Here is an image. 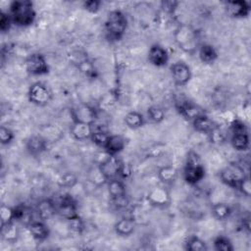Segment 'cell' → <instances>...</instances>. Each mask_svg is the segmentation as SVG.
I'll use <instances>...</instances> for the list:
<instances>
[{"label":"cell","mask_w":251,"mask_h":251,"mask_svg":"<svg viewBox=\"0 0 251 251\" xmlns=\"http://www.w3.org/2000/svg\"><path fill=\"white\" fill-rule=\"evenodd\" d=\"M35 210L38 218L44 222H46L47 220H50L51 218H53L55 214H57L56 203L49 198L40 200L37 203Z\"/></svg>","instance_id":"obj_19"},{"label":"cell","mask_w":251,"mask_h":251,"mask_svg":"<svg viewBox=\"0 0 251 251\" xmlns=\"http://www.w3.org/2000/svg\"><path fill=\"white\" fill-rule=\"evenodd\" d=\"M136 227V224L131 218H122L114 226V230L119 236H129L131 235Z\"/></svg>","instance_id":"obj_23"},{"label":"cell","mask_w":251,"mask_h":251,"mask_svg":"<svg viewBox=\"0 0 251 251\" xmlns=\"http://www.w3.org/2000/svg\"><path fill=\"white\" fill-rule=\"evenodd\" d=\"M70 132L73 138L77 141H84L86 139H90L92 133V125L73 122Z\"/></svg>","instance_id":"obj_22"},{"label":"cell","mask_w":251,"mask_h":251,"mask_svg":"<svg viewBox=\"0 0 251 251\" xmlns=\"http://www.w3.org/2000/svg\"><path fill=\"white\" fill-rule=\"evenodd\" d=\"M51 89L43 82L36 81L32 83L27 91L28 101L38 107H44L48 105L52 100Z\"/></svg>","instance_id":"obj_5"},{"label":"cell","mask_w":251,"mask_h":251,"mask_svg":"<svg viewBox=\"0 0 251 251\" xmlns=\"http://www.w3.org/2000/svg\"><path fill=\"white\" fill-rule=\"evenodd\" d=\"M248 132L247 126L241 120H233L230 124V133H242Z\"/></svg>","instance_id":"obj_40"},{"label":"cell","mask_w":251,"mask_h":251,"mask_svg":"<svg viewBox=\"0 0 251 251\" xmlns=\"http://www.w3.org/2000/svg\"><path fill=\"white\" fill-rule=\"evenodd\" d=\"M107 188L109 195L113 203L118 208H124L127 205L126 199V184L119 177L111 178L107 181Z\"/></svg>","instance_id":"obj_7"},{"label":"cell","mask_w":251,"mask_h":251,"mask_svg":"<svg viewBox=\"0 0 251 251\" xmlns=\"http://www.w3.org/2000/svg\"><path fill=\"white\" fill-rule=\"evenodd\" d=\"M124 122L128 128L137 129L145 125L146 118L138 111H130L125 116Z\"/></svg>","instance_id":"obj_25"},{"label":"cell","mask_w":251,"mask_h":251,"mask_svg":"<svg viewBox=\"0 0 251 251\" xmlns=\"http://www.w3.org/2000/svg\"><path fill=\"white\" fill-rule=\"evenodd\" d=\"M176 108L177 113L182 116L187 121H192L199 115H202L205 113V111L198 106L197 104L193 103L192 101H189L187 99H180L176 103Z\"/></svg>","instance_id":"obj_14"},{"label":"cell","mask_w":251,"mask_h":251,"mask_svg":"<svg viewBox=\"0 0 251 251\" xmlns=\"http://www.w3.org/2000/svg\"><path fill=\"white\" fill-rule=\"evenodd\" d=\"M206 171L199 154L195 151L187 153L185 165L182 171L184 181L189 185H196L205 177Z\"/></svg>","instance_id":"obj_4"},{"label":"cell","mask_w":251,"mask_h":251,"mask_svg":"<svg viewBox=\"0 0 251 251\" xmlns=\"http://www.w3.org/2000/svg\"><path fill=\"white\" fill-rule=\"evenodd\" d=\"M73 122L93 125L97 122V111L88 104H78L71 110Z\"/></svg>","instance_id":"obj_10"},{"label":"cell","mask_w":251,"mask_h":251,"mask_svg":"<svg viewBox=\"0 0 251 251\" xmlns=\"http://www.w3.org/2000/svg\"><path fill=\"white\" fill-rule=\"evenodd\" d=\"M249 134L248 132L242 133H231L230 134V144L236 151H246L249 148Z\"/></svg>","instance_id":"obj_27"},{"label":"cell","mask_w":251,"mask_h":251,"mask_svg":"<svg viewBox=\"0 0 251 251\" xmlns=\"http://www.w3.org/2000/svg\"><path fill=\"white\" fill-rule=\"evenodd\" d=\"M237 189L246 197H249L251 195V182L248 175L240 181V183L237 186Z\"/></svg>","instance_id":"obj_42"},{"label":"cell","mask_w":251,"mask_h":251,"mask_svg":"<svg viewBox=\"0 0 251 251\" xmlns=\"http://www.w3.org/2000/svg\"><path fill=\"white\" fill-rule=\"evenodd\" d=\"M213 247L217 251H233L234 246L231 240L225 235H218L213 239Z\"/></svg>","instance_id":"obj_32"},{"label":"cell","mask_w":251,"mask_h":251,"mask_svg":"<svg viewBox=\"0 0 251 251\" xmlns=\"http://www.w3.org/2000/svg\"><path fill=\"white\" fill-rule=\"evenodd\" d=\"M157 175L161 182H163L164 184H171L176 179L178 176V171L173 165H165L159 168Z\"/></svg>","instance_id":"obj_26"},{"label":"cell","mask_w":251,"mask_h":251,"mask_svg":"<svg viewBox=\"0 0 251 251\" xmlns=\"http://www.w3.org/2000/svg\"><path fill=\"white\" fill-rule=\"evenodd\" d=\"M174 38L179 49L191 55L197 53V50L201 44L199 31L187 24H181L176 28Z\"/></svg>","instance_id":"obj_2"},{"label":"cell","mask_w":251,"mask_h":251,"mask_svg":"<svg viewBox=\"0 0 251 251\" xmlns=\"http://www.w3.org/2000/svg\"><path fill=\"white\" fill-rule=\"evenodd\" d=\"M68 222H69L70 228L72 230H74L75 232L80 233L83 230V228H84V223H83L82 219L78 215H76L75 217L68 220Z\"/></svg>","instance_id":"obj_37"},{"label":"cell","mask_w":251,"mask_h":251,"mask_svg":"<svg viewBox=\"0 0 251 251\" xmlns=\"http://www.w3.org/2000/svg\"><path fill=\"white\" fill-rule=\"evenodd\" d=\"M127 28V18L121 10H113L108 13L104 23V34L106 39L113 43L120 41Z\"/></svg>","instance_id":"obj_1"},{"label":"cell","mask_w":251,"mask_h":251,"mask_svg":"<svg viewBox=\"0 0 251 251\" xmlns=\"http://www.w3.org/2000/svg\"><path fill=\"white\" fill-rule=\"evenodd\" d=\"M147 57L149 63L158 68L165 67L169 63L170 59L167 49L157 43L151 45V47L148 50Z\"/></svg>","instance_id":"obj_16"},{"label":"cell","mask_w":251,"mask_h":251,"mask_svg":"<svg viewBox=\"0 0 251 251\" xmlns=\"http://www.w3.org/2000/svg\"><path fill=\"white\" fill-rule=\"evenodd\" d=\"M125 147L126 139L122 135L110 134L103 150L110 156H117L125 149Z\"/></svg>","instance_id":"obj_21"},{"label":"cell","mask_w":251,"mask_h":251,"mask_svg":"<svg viewBox=\"0 0 251 251\" xmlns=\"http://www.w3.org/2000/svg\"><path fill=\"white\" fill-rule=\"evenodd\" d=\"M26 72L31 75H44L49 73V65L45 56L41 53H32L28 55L25 62Z\"/></svg>","instance_id":"obj_8"},{"label":"cell","mask_w":251,"mask_h":251,"mask_svg":"<svg viewBox=\"0 0 251 251\" xmlns=\"http://www.w3.org/2000/svg\"><path fill=\"white\" fill-rule=\"evenodd\" d=\"M88 176H89V180L92 181L96 185H101V184L107 183V179L104 176V175L102 174V172L100 171L98 166H96V168L89 171Z\"/></svg>","instance_id":"obj_33"},{"label":"cell","mask_w":251,"mask_h":251,"mask_svg":"<svg viewBox=\"0 0 251 251\" xmlns=\"http://www.w3.org/2000/svg\"><path fill=\"white\" fill-rule=\"evenodd\" d=\"M12 25H13V22L10 17V14L1 12V14H0V29H1V31L2 32L9 31Z\"/></svg>","instance_id":"obj_39"},{"label":"cell","mask_w":251,"mask_h":251,"mask_svg":"<svg viewBox=\"0 0 251 251\" xmlns=\"http://www.w3.org/2000/svg\"><path fill=\"white\" fill-rule=\"evenodd\" d=\"M76 183H77V177L73 173H66L59 179V184L66 188H72Z\"/></svg>","instance_id":"obj_35"},{"label":"cell","mask_w":251,"mask_h":251,"mask_svg":"<svg viewBox=\"0 0 251 251\" xmlns=\"http://www.w3.org/2000/svg\"><path fill=\"white\" fill-rule=\"evenodd\" d=\"M184 249L187 251H206L208 250L207 243L197 235H190L188 236L184 243Z\"/></svg>","instance_id":"obj_29"},{"label":"cell","mask_w":251,"mask_h":251,"mask_svg":"<svg viewBox=\"0 0 251 251\" xmlns=\"http://www.w3.org/2000/svg\"><path fill=\"white\" fill-rule=\"evenodd\" d=\"M57 214L67 221L75 217L77 214V206L75 199L69 195H63L58 203H56Z\"/></svg>","instance_id":"obj_15"},{"label":"cell","mask_w":251,"mask_h":251,"mask_svg":"<svg viewBox=\"0 0 251 251\" xmlns=\"http://www.w3.org/2000/svg\"><path fill=\"white\" fill-rule=\"evenodd\" d=\"M170 70L173 80L177 86L186 85L192 77L191 69L184 61H176L171 66Z\"/></svg>","instance_id":"obj_11"},{"label":"cell","mask_w":251,"mask_h":251,"mask_svg":"<svg viewBox=\"0 0 251 251\" xmlns=\"http://www.w3.org/2000/svg\"><path fill=\"white\" fill-rule=\"evenodd\" d=\"M1 236L4 240L10 243H14L17 241L19 236V229L15 225V222H11L9 224L1 226Z\"/></svg>","instance_id":"obj_30"},{"label":"cell","mask_w":251,"mask_h":251,"mask_svg":"<svg viewBox=\"0 0 251 251\" xmlns=\"http://www.w3.org/2000/svg\"><path fill=\"white\" fill-rule=\"evenodd\" d=\"M146 118L151 124L158 125L165 120L166 113L162 107L158 105H152L147 109Z\"/></svg>","instance_id":"obj_31"},{"label":"cell","mask_w":251,"mask_h":251,"mask_svg":"<svg viewBox=\"0 0 251 251\" xmlns=\"http://www.w3.org/2000/svg\"><path fill=\"white\" fill-rule=\"evenodd\" d=\"M246 176L244 168L236 163L227 165L220 172L221 181L226 186L234 189H237L238 184Z\"/></svg>","instance_id":"obj_6"},{"label":"cell","mask_w":251,"mask_h":251,"mask_svg":"<svg viewBox=\"0 0 251 251\" xmlns=\"http://www.w3.org/2000/svg\"><path fill=\"white\" fill-rule=\"evenodd\" d=\"M28 232L32 236V238L36 241L42 242L45 241L49 235H50V229L49 226L46 225V223L42 220L37 221H30L26 226Z\"/></svg>","instance_id":"obj_17"},{"label":"cell","mask_w":251,"mask_h":251,"mask_svg":"<svg viewBox=\"0 0 251 251\" xmlns=\"http://www.w3.org/2000/svg\"><path fill=\"white\" fill-rule=\"evenodd\" d=\"M225 9L226 14L234 19L247 18L251 12V6L249 2L244 0L226 1L225 2Z\"/></svg>","instance_id":"obj_12"},{"label":"cell","mask_w":251,"mask_h":251,"mask_svg":"<svg viewBox=\"0 0 251 251\" xmlns=\"http://www.w3.org/2000/svg\"><path fill=\"white\" fill-rule=\"evenodd\" d=\"M179 2L178 1H175V0H167V1H162L160 3V8L162 9V11L166 14L172 15L175 13V11L176 10L177 6H178Z\"/></svg>","instance_id":"obj_38"},{"label":"cell","mask_w":251,"mask_h":251,"mask_svg":"<svg viewBox=\"0 0 251 251\" xmlns=\"http://www.w3.org/2000/svg\"><path fill=\"white\" fill-rule=\"evenodd\" d=\"M211 213H212V216L216 220L225 221L230 217L232 210L228 204L224 203V202H219V203L214 204L211 207Z\"/></svg>","instance_id":"obj_28"},{"label":"cell","mask_w":251,"mask_h":251,"mask_svg":"<svg viewBox=\"0 0 251 251\" xmlns=\"http://www.w3.org/2000/svg\"><path fill=\"white\" fill-rule=\"evenodd\" d=\"M147 200L154 207L166 208L171 203V195L166 187L156 186L148 192Z\"/></svg>","instance_id":"obj_13"},{"label":"cell","mask_w":251,"mask_h":251,"mask_svg":"<svg viewBox=\"0 0 251 251\" xmlns=\"http://www.w3.org/2000/svg\"><path fill=\"white\" fill-rule=\"evenodd\" d=\"M15 138L14 132L7 126H0V142L2 145L10 144Z\"/></svg>","instance_id":"obj_36"},{"label":"cell","mask_w":251,"mask_h":251,"mask_svg":"<svg viewBox=\"0 0 251 251\" xmlns=\"http://www.w3.org/2000/svg\"><path fill=\"white\" fill-rule=\"evenodd\" d=\"M191 125L196 131L206 133L208 135L218 126V125L206 113L199 115L198 117L193 119L191 121Z\"/></svg>","instance_id":"obj_18"},{"label":"cell","mask_w":251,"mask_h":251,"mask_svg":"<svg viewBox=\"0 0 251 251\" xmlns=\"http://www.w3.org/2000/svg\"><path fill=\"white\" fill-rule=\"evenodd\" d=\"M97 166L106 177L107 181L111 178L119 177L124 172V166L117 156L107 155V157L102 160V162H100Z\"/></svg>","instance_id":"obj_9"},{"label":"cell","mask_w":251,"mask_h":251,"mask_svg":"<svg viewBox=\"0 0 251 251\" xmlns=\"http://www.w3.org/2000/svg\"><path fill=\"white\" fill-rule=\"evenodd\" d=\"M13 25L20 27L31 25L36 18L33 3L29 0H17L10 4L9 12Z\"/></svg>","instance_id":"obj_3"},{"label":"cell","mask_w":251,"mask_h":251,"mask_svg":"<svg viewBox=\"0 0 251 251\" xmlns=\"http://www.w3.org/2000/svg\"><path fill=\"white\" fill-rule=\"evenodd\" d=\"M101 4L102 3L99 0H88V1H84L82 3V7L88 13L96 14L99 11V9H100Z\"/></svg>","instance_id":"obj_41"},{"label":"cell","mask_w":251,"mask_h":251,"mask_svg":"<svg viewBox=\"0 0 251 251\" xmlns=\"http://www.w3.org/2000/svg\"><path fill=\"white\" fill-rule=\"evenodd\" d=\"M48 142L41 135H32L25 142L26 151L32 156H38L47 150Z\"/></svg>","instance_id":"obj_20"},{"label":"cell","mask_w":251,"mask_h":251,"mask_svg":"<svg viewBox=\"0 0 251 251\" xmlns=\"http://www.w3.org/2000/svg\"><path fill=\"white\" fill-rule=\"evenodd\" d=\"M197 54L199 60L207 65L213 64L218 59V51L210 43H201L197 50Z\"/></svg>","instance_id":"obj_24"},{"label":"cell","mask_w":251,"mask_h":251,"mask_svg":"<svg viewBox=\"0 0 251 251\" xmlns=\"http://www.w3.org/2000/svg\"><path fill=\"white\" fill-rule=\"evenodd\" d=\"M0 219H1V226L9 224L14 221V208H11L6 205H2L0 208Z\"/></svg>","instance_id":"obj_34"}]
</instances>
